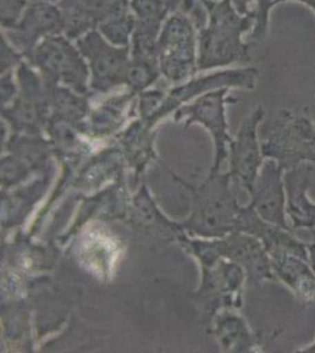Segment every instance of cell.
<instances>
[{"label":"cell","instance_id":"6da1fadb","mask_svg":"<svg viewBox=\"0 0 315 353\" xmlns=\"http://www.w3.org/2000/svg\"><path fill=\"white\" fill-rule=\"evenodd\" d=\"M207 21L198 28V70H211L253 61L243 34L252 32L254 21L240 14L232 0H205Z\"/></svg>","mask_w":315,"mask_h":353},{"label":"cell","instance_id":"7a4b0ae2","mask_svg":"<svg viewBox=\"0 0 315 353\" xmlns=\"http://www.w3.org/2000/svg\"><path fill=\"white\" fill-rule=\"evenodd\" d=\"M261 150L263 157L276 161L283 171L315 165V121L307 110L279 111L268 124Z\"/></svg>","mask_w":315,"mask_h":353},{"label":"cell","instance_id":"3957f363","mask_svg":"<svg viewBox=\"0 0 315 353\" xmlns=\"http://www.w3.org/2000/svg\"><path fill=\"white\" fill-rule=\"evenodd\" d=\"M191 17L176 12L168 17L158 41L160 73L174 83L198 71V33Z\"/></svg>","mask_w":315,"mask_h":353},{"label":"cell","instance_id":"277c9868","mask_svg":"<svg viewBox=\"0 0 315 353\" xmlns=\"http://www.w3.org/2000/svg\"><path fill=\"white\" fill-rule=\"evenodd\" d=\"M25 61L39 70L48 85L64 83L84 90L90 76L88 61L64 33L44 38Z\"/></svg>","mask_w":315,"mask_h":353},{"label":"cell","instance_id":"5b68a950","mask_svg":"<svg viewBox=\"0 0 315 353\" xmlns=\"http://www.w3.org/2000/svg\"><path fill=\"white\" fill-rule=\"evenodd\" d=\"M76 45L88 61L93 88L106 91L126 83L131 63V48L111 44L98 30L88 31L79 37Z\"/></svg>","mask_w":315,"mask_h":353},{"label":"cell","instance_id":"8992f818","mask_svg":"<svg viewBox=\"0 0 315 353\" xmlns=\"http://www.w3.org/2000/svg\"><path fill=\"white\" fill-rule=\"evenodd\" d=\"M64 16L59 5L48 0H30L17 26L4 31L8 41L25 59L48 36L64 33Z\"/></svg>","mask_w":315,"mask_h":353},{"label":"cell","instance_id":"52a82bcc","mask_svg":"<svg viewBox=\"0 0 315 353\" xmlns=\"http://www.w3.org/2000/svg\"><path fill=\"white\" fill-rule=\"evenodd\" d=\"M283 171L273 159H267L260 169L254 184L253 209L263 221L283 229L292 230L286 213V192Z\"/></svg>","mask_w":315,"mask_h":353},{"label":"cell","instance_id":"ba28073f","mask_svg":"<svg viewBox=\"0 0 315 353\" xmlns=\"http://www.w3.org/2000/svg\"><path fill=\"white\" fill-rule=\"evenodd\" d=\"M58 5L64 16V34L71 41L130 10V0H60Z\"/></svg>","mask_w":315,"mask_h":353},{"label":"cell","instance_id":"9c48e42d","mask_svg":"<svg viewBox=\"0 0 315 353\" xmlns=\"http://www.w3.org/2000/svg\"><path fill=\"white\" fill-rule=\"evenodd\" d=\"M314 165L303 164L285 171L286 213L292 231L315 230V201L309 197Z\"/></svg>","mask_w":315,"mask_h":353},{"label":"cell","instance_id":"30bf717a","mask_svg":"<svg viewBox=\"0 0 315 353\" xmlns=\"http://www.w3.org/2000/svg\"><path fill=\"white\" fill-rule=\"evenodd\" d=\"M265 117V110L259 105L243 121L233 146L234 169L243 184L251 190L263 166V150L258 141V126Z\"/></svg>","mask_w":315,"mask_h":353},{"label":"cell","instance_id":"8fae6325","mask_svg":"<svg viewBox=\"0 0 315 353\" xmlns=\"http://www.w3.org/2000/svg\"><path fill=\"white\" fill-rule=\"evenodd\" d=\"M270 256L276 279L281 281L301 304H314L315 273L308 261L286 252Z\"/></svg>","mask_w":315,"mask_h":353},{"label":"cell","instance_id":"7c38bea8","mask_svg":"<svg viewBox=\"0 0 315 353\" xmlns=\"http://www.w3.org/2000/svg\"><path fill=\"white\" fill-rule=\"evenodd\" d=\"M232 1L240 14L251 17L254 21V28L251 32L252 39L259 43L266 41L272 8L278 5V0H232Z\"/></svg>","mask_w":315,"mask_h":353},{"label":"cell","instance_id":"4fadbf2b","mask_svg":"<svg viewBox=\"0 0 315 353\" xmlns=\"http://www.w3.org/2000/svg\"><path fill=\"white\" fill-rule=\"evenodd\" d=\"M134 28L136 17L131 12V10H128L126 12L120 13L103 21L98 26V31L111 44L120 48H131L132 34L134 32Z\"/></svg>","mask_w":315,"mask_h":353},{"label":"cell","instance_id":"5bb4252c","mask_svg":"<svg viewBox=\"0 0 315 353\" xmlns=\"http://www.w3.org/2000/svg\"><path fill=\"white\" fill-rule=\"evenodd\" d=\"M159 74L158 61L131 58L125 84H128L133 90H141L154 83Z\"/></svg>","mask_w":315,"mask_h":353},{"label":"cell","instance_id":"9a60e30c","mask_svg":"<svg viewBox=\"0 0 315 353\" xmlns=\"http://www.w3.org/2000/svg\"><path fill=\"white\" fill-rule=\"evenodd\" d=\"M130 10L136 21L164 24L171 6L167 0H130Z\"/></svg>","mask_w":315,"mask_h":353},{"label":"cell","instance_id":"2e32d148","mask_svg":"<svg viewBox=\"0 0 315 353\" xmlns=\"http://www.w3.org/2000/svg\"><path fill=\"white\" fill-rule=\"evenodd\" d=\"M28 4V0H1L0 23L4 31L17 26L24 14Z\"/></svg>","mask_w":315,"mask_h":353},{"label":"cell","instance_id":"e0dca14e","mask_svg":"<svg viewBox=\"0 0 315 353\" xmlns=\"http://www.w3.org/2000/svg\"><path fill=\"white\" fill-rule=\"evenodd\" d=\"M0 46H1V50H0L1 51V58H0L1 73L11 71L13 66H18L21 61H24V56L8 41L4 33H1Z\"/></svg>","mask_w":315,"mask_h":353},{"label":"cell","instance_id":"ac0fdd59","mask_svg":"<svg viewBox=\"0 0 315 353\" xmlns=\"http://www.w3.org/2000/svg\"><path fill=\"white\" fill-rule=\"evenodd\" d=\"M203 1L205 0H183L181 3V12L193 17L194 19L192 21L196 24V28L199 26L200 18L204 21V24H206L207 21V13L203 8Z\"/></svg>","mask_w":315,"mask_h":353},{"label":"cell","instance_id":"d6986e66","mask_svg":"<svg viewBox=\"0 0 315 353\" xmlns=\"http://www.w3.org/2000/svg\"><path fill=\"white\" fill-rule=\"evenodd\" d=\"M308 249V263L311 265L312 269L315 273V233L314 237L309 243H307Z\"/></svg>","mask_w":315,"mask_h":353},{"label":"cell","instance_id":"ffe728a7","mask_svg":"<svg viewBox=\"0 0 315 353\" xmlns=\"http://www.w3.org/2000/svg\"><path fill=\"white\" fill-rule=\"evenodd\" d=\"M287 1H298L301 4H305L308 8L313 10V12L315 13V0H278V5L283 4V3H287Z\"/></svg>","mask_w":315,"mask_h":353},{"label":"cell","instance_id":"44dd1931","mask_svg":"<svg viewBox=\"0 0 315 353\" xmlns=\"http://www.w3.org/2000/svg\"><path fill=\"white\" fill-rule=\"evenodd\" d=\"M299 352L315 353V339L314 341H312L309 345L305 346V347H303V349H300Z\"/></svg>","mask_w":315,"mask_h":353},{"label":"cell","instance_id":"7402d4cb","mask_svg":"<svg viewBox=\"0 0 315 353\" xmlns=\"http://www.w3.org/2000/svg\"><path fill=\"white\" fill-rule=\"evenodd\" d=\"M48 1H51V3L56 4V3H59L60 0H48Z\"/></svg>","mask_w":315,"mask_h":353}]
</instances>
